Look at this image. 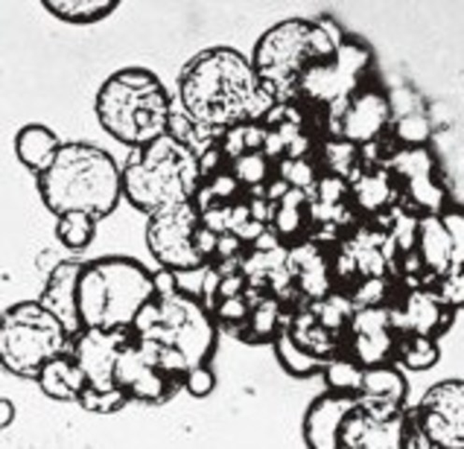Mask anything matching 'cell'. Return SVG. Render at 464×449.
<instances>
[{"mask_svg": "<svg viewBox=\"0 0 464 449\" xmlns=\"http://www.w3.org/2000/svg\"><path fill=\"white\" fill-rule=\"evenodd\" d=\"M412 190L416 198L427 206L436 207L441 199V193L429 182L426 176L415 177L412 183Z\"/></svg>", "mask_w": 464, "mask_h": 449, "instance_id": "obj_25", "label": "cell"}, {"mask_svg": "<svg viewBox=\"0 0 464 449\" xmlns=\"http://www.w3.org/2000/svg\"><path fill=\"white\" fill-rule=\"evenodd\" d=\"M425 228L427 257L430 262L443 268L445 265L448 252H450V239L436 220H427Z\"/></svg>", "mask_w": 464, "mask_h": 449, "instance_id": "obj_19", "label": "cell"}, {"mask_svg": "<svg viewBox=\"0 0 464 449\" xmlns=\"http://www.w3.org/2000/svg\"><path fill=\"white\" fill-rule=\"evenodd\" d=\"M41 4L50 17L74 26L103 22L121 6V2L117 0H46Z\"/></svg>", "mask_w": 464, "mask_h": 449, "instance_id": "obj_13", "label": "cell"}, {"mask_svg": "<svg viewBox=\"0 0 464 449\" xmlns=\"http://www.w3.org/2000/svg\"><path fill=\"white\" fill-rule=\"evenodd\" d=\"M269 210L270 208H267L264 202L261 201V199L254 201L251 208H249L250 214L253 215L254 219L259 222L263 221L264 219H266L269 217Z\"/></svg>", "mask_w": 464, "mask_h": 449, "instance_id": "obj_46", "label": "cell"}, {"mask_svg": "<svg viewBox=\"0 0 464 449\" xmlns=\"http://www.w3.org/2000/svg\"><path fill=\"white\" fill-rule=\"evenodd\" d=\"M341 401L334 396H324L309 411L305 435L313 448H334L343 412L347 410Z\"/></svg>", "mask_w": 464, "mask_h": 449, "instance_id": "obj_14", "label": "cell"}, {"mask_svg": "<svg viewBox=\"0 0 464 449\" xmlns=\"http://www.w3.org/2000/svg\"><path fill=\"white\" fill-rule=\"evenodd\" d=\"M448 228L452 230L453 235H455V237L457 238L458 243L463 246V221L461 217H448L447 220H445Z\"/></svg>", "mask_w": 464, "mask_h": 449, "instance_id": "obj_44", "label": "cell"}, {"mask_svg": "<svg viewBox=\"0 0 464 449\" xmlns=\"http://www.w3.org/2000/svg\"><path fill=\"white\" fill-rule=\"evenodd\" d=\"M36 381L46 396L60 401H78L88 386L85 374L70 351L46 362Z\"/></svg>", "mask_w": 464, "mask_h": 449, "instance_id": "obj_12", "label": "cell"}, {"mask_svg": "<svg viewBox=\"0 0 464 449\" xmlns=\"http://www.w3.org/2000/svg\"><path fill=\"white\" fill-rule=\"evenodd\" d=\"M263 231V226H262L261 222L256 221V220H254V221H249L248 220V222L236 228L232 232H234L241 239V241H243L256 240Z\"/></svg>", "mask_w": 464, "mask_h": 449, "instance_id": "obj_34", "label": "cell"}, {"mask_svg": "<svg viewBox=\"0 0 464 449\" xmlns=\"http://www.w3.org/2000/svg\"><path fill=\"white\" fill-rule=\"evenodd\" d=\"M429 128L426 120L421 117H409L400 123L399 132L409 141H421L426 137Z\"/></svg>", "mask_w": 464, "mask_h": 449, "instance_id": "obj_26", "label": "cell"}, {"mask_svg": "<svg viewBox=\"0 0 464 449\" xmlns=\"http://www.w3.org/2000/svg\"><path fill=\"white\" fill-rule=\"evenodd\" d=\"M35 180L41 203L54 217L80 211L101 222L124 199L122 165L108 150L88 141H64L48 169Z\"/></svg>", "mask_w": 464, "mask_h": 449, "instance_id": "obj_2", "label": "cell"}, {"mask_svg": "<svg viewBox=\"0 0 464 449\" xmlns=\"http://www.w3.org/2000/svg\"><path fill=\"white\" fill-rule=\"evenodd\" d=\"M265 133L256 127H245V134H243V140H245V147L254 148L259 146V144L265 140Z\"/></svg>", "mask_w": 464, "mask_h": 449, "instance_id": "obj_38", "label": "cell"}, {"mask_svg": "<svg viewBox=\"0 0 464 449\" xmlns=\"http://www.w3.org/2000/svg\"><path fill=\"white\" fill-rule=\"evenodd\" d=\"M276 352L283 365L295 375H307L321 368V361L301 350L288 335L279 338Z\"/></svg>", "mask_w": 464, "mask_h": 449, "instance_id": "obj_17", "label": "cell"}, {"mask_svg": "<svg viewBox=\"0 0 464 449\" xmlns=\"http://www.w3.org/2000/svg\"><path fill=\"white\" fill-rule=\"evenodd\" d=\"M243 286V278L237 274L222 277L219 283V292H217V301L219 299L239 296L241 290H242Z\"/></svg>", "mask_w": 464, "mask_h": 449, "instance_id": "obj_30", "label": "cell"}, {"mask_svg": "<svg viewBox=\"0 0 464 449\" xmlns=\"http://www.w3.org/2000/svg\"><path fill=\"white\" fill-rule=\"evenodd\" d=\"M14 406L7 399H2L0 401V426L1 429L9 427L14 419Z\"/></svg>", "mask_w": 464, "mask_h": 449, "instance_id": "obj_39", "label": "cell"}, {"mask_svg": "<svg viewBox=\"0 0 464 449\" xmlns=\"http://www.w3.org/2000/svg\"><path fill=\"white\" fill-rule=\"evenodd\" d=\"M386 114L384 102L376 96L364 97L348 115L347 133L350 137L367 139L376 132Z\"/></svg>", "mask_w": 464, "mask_h": 449, "instance_id": "obj_16", "label": "cell"}, {"mask_svg": "<svg viewBox=\"0 0 464 449\" xmlns=\"http://www.w3.org/2000/svg\"><path fill=\"white\" fill-rule=\"evenodd\" d=\"M287 178L296 186H308L312 181V170L303 161L292 163Z\"/></svg>", "mask_w": 464, "mask_h": 449, "instance_id": "obj_31", "label": "cell"}, {"mask_svg": "<svg viewBox=\"0 0 464 449\" xmlns=\"http://www.w3.org/2000/svg\"><path fill=\"white\" fill-rule=\"evenodd\" d=\"M279 134L284 143H291L298 137V128L295 123H285L280 128Z\"/></svg>", "mask_w": 464, "mask_h": 449, "instance_id": "obj_45", "label": "cell"}, {"mask_svg": "<svg viewBox=\"0 0 464 449\" xmlns=\"http://www.w3.org/2000/svg\"><path fill=\"white\" fill-rule=\"evenodd\" d=\"M174 94L153 70L125 66L110 73L97 89L94 111L104 132L135 149L168 132Z\"/></svg>", "mask_w": 464, "mask_h": 449, "instance_id": "obj_3", "label": "cell"}, {"mask_svg": "<svg viewBox=\"0 0 464 449\" xmlns=\"http://www.w3.org/2000/svg\"><path fill=\"white\" fill-rule=\"evenodd\" d=\"M352 152V147L347 144H339V146H332L330 147V154L336 163L338 169L342 170L347 164V159Z\"/></svg>", "mask_w": 464, "mask_h": 449, "instance_id": "obj_37", "label": "cell"}, {"mask_svg": "<svg viewBox=\"0 0 464 449\" xmlns=\"http://www.w3.org/2000/svg\"><path fill=\"white\" fill-rule=\"evenodd\" d=\"M307 147V141L303 137L298 136L292 143H290V156L297 157L305 151Z\"/></svg>", "mask_w": 464, "mask_h": 449, "instance_id": "obj_47", "label": "cell"}, {"mask_svg": "<svg viewBox=\"0 0 464 449\" xmlns=\"http://www.w3.org/2000/svg\"><path fill=\"white\" fill-rule=\"evenodd\" d=\"M201 182L198 157L169 133L131 149L122 164L124 199L146 217L192 201Z\"/></svg>", "mask_w": 464, "mask_h": 449, "instance_id": "obj_5", "label": "cell"}, {"mask_svg": "<svg viewBox=\"0 0 464 449\" xmlns=\"http://www.w3.org/2000/svg\"><path fill=\"white\" fill-rule=\"evenodd\" d=\"M288 191V186L287 183L285 182H277L274 183L271 186L269 190V198L272 199H275L278 198H283L285 196V194Z\"/></svg>", "mask_w": 464, "mask_h": 449, "instance_id": "obj_48", "label": "cell"}, {"mask_svg": "<svg viewBox=\"0 0 464 449\" xmlns=\"http://www.w3.org/2000/svg\"><path fill=\"white\" fill-rule=\"evenodd\" d=\"M334 307H329L324 312V321L330 326L337 325L339 323V315H338L337 307L336 308H334Z\"/></svg>", "mask_w": 464, "mask_h": 449, "instance_id": "obj_49", "label": "cell"}, {"mask_svg": "<svg viewBox=\"0 0 464 449\" xmlns=\"http://www.w3.org/2000/svg\"><path fill=\"white\" fill-rule=\"evenodd\" d=\"M361 199L368 207L381 203L387 195V188L382 179L364 180L361 183Z\"/></svg>", "mask_w": 464, "mask_h": 449, "instance_id": "obj_24", "label": "cell"}, {"mask_svg": "<svg viewBox=\"0 0 464 449\" xmlns=\"http://www.w3.org/2000/svg\"><path fill=\"white\" fill-rule=\"evenodd\" d=\"M277 224L283 232H291L297 228L299 224V214L296 208L283 207L277 215Z\"/></svg>", "mask_w": 464, "mask_h": 449, "instance_id": "obj_32", "label": "cell"}, {"mask_svg": "<svg viewBox=\"0 0 464 449\" xmlns=\"http://www.w3.org/2000/svg\"><path fill=\"white\" fill-rule=\"evenodd\" d=\"M304 199V193L299 188L288 190L283 197V207L297 208L299 204Z\"/></svg>", "mask_w": 464, "mask_h": 449, "instance_id": "obj_41", "label": "cell"}, {"mask_svg": "<svg viewBox=\"0 0 464 449\" xmlns=\"http://www.w3.org/2000/svg\"><path fill=\"white\" fill-rule=\"evenodd\" d=\"M393 104L395 105L396 109L400 112H407L412 105V99L407 92L398 91L397 93L393 96Z\"/></svg>", "mask_w": 464, "mask_h": 449, "instance_id": "obj_42", "label": "cell"}, {"mask_svg": "<svg viewBox=\"0 0 464 449\" xmlns=\"http://www.w3.org/2000/svg\"><path fill=\"white\" fill-rule=\"evenodd\" d=\"M154 296L152 272L127 256L83 261L78 281L79 317L83 329H132L144 304Z\"/></svg>", "mask_w": 464, "mask_h": 449, "instance_id": "obj_4", "label": "cell"}, {"mask_svg": "<svg viewBox=\"0 0 464 449\" xmlns=\"http://www.w3.org/2000/svg\"><path fill=\"white\" fill-rule=\"evenodd\" d=\"M264 143L267 154L271 156L279 153L285 144L278 133L269 134L267 137H265Z\"/></svg>", "mask_w": 464, "mask_h": 449, "instance_id": "obj_40", "label": "cell"}, {"mask_svg": "<svg viewBox=\"0 0 464 449\" xmlns=\"http://www.w3.org/2000/svg\"><path fill=\"white\" fill-rule=\"evenodd\" d=\"M380 290H381V283L377 282V281H374V282L369 283L368 287H366L361 294V297L363 299L372 298V297L376 296Z\"/></svg>", "mask_w": 464, "mask_h": 449, "instance_id": "obj_50", "label": "cell"}, {"mask_svg": "<svg viewBox=\"0 0 464 449\" xmlns=\"http://www.w3.org/2000/svg\"><path fill=\"white\" fill-rule=\"evenodd\" d=\"M54 219L57 240L70 253H80L90 246L99 223L91 214L80 211L64 212Z\"/></svg>", "mask_w": 464, "mask_h": 449, "instance_id": "obj_15", "label": "cell"}, {"mask_svg": "<svg viewBox=\"0 0 464 449\" xmlns=\"http://www.w3.org/2000/svg\"><path fill=\"white\" fill-rule=\"evenodd\" d=\"M312 28L301 21L276 26L261 39L253 65L262 88L272 99L285 98L306 57H326L312 41Z\"/></svg>", "mask_w": 464, "mask_h": 449, "instance_id": "obj_7", "label": "cell"}, {"mask_svg": "<svg viewBox=\"0 0 464 449\" xmlns=\"http://www.w3.org/2000/svg\"><path fill=\"white\" fill-rule=\"evenodd\" d=\"M356 377V375L352 367L341 362L330 365L327 372L329 384L334 388H345L352 385Z\"/></svg>", "mask_w": 464, "mask_h": 449, "instance_id": "obj_27", "label": "cell"}, {"mask_svg": "<svg viewBox=\"0 0 464 449\" xmlns=\"http://www.w3.org/2000/svg\"><path fill=\"white\" fill-rule=\"evenodd\" d=\"M241 239L232 231H226L219 235L217 239L216 250L214 257L220 259L234 257L240 248Z\"/></svg>", "mask_w": 464, "mask_h": 449, "instance_id": "obj_29", "label": "cell"}, {"mask_svg": "<svg viewBox=\"0 0 464 449\" xmlns=\"http://www.w3.org/2000/svg\"><path fill=\"white\" fill-rule=\"evenodd\" d=\"M274 321V309L267 307L258 312L256 316V329L259 332L271 330Z\"/></svg>", "mask_w": 464, "mask_h": 449, "instance_id": "obj_36", "label": "cell"}, {"mask_svg": "<svg viewBox=\"0 0 464 449\" xmlns=\"http://www.w3.org/2000/svg\"><path fill=\"white\" fill-rule=\"evenodd\" d=\"M234 164L230 165V172L239 182L258 185L265 175V163L258 154H246L236 157Z\"/></svg>", "mask_w": 464, "mask_h": 449, "instance_id": "obj_21", "label": "cell"}, {"mask_svg": "<svg viewBox=\"0 0 464 449\" xmlns=\"http://www.w3.org/2000/svg\"><path fill=\"white\" fill-rule=\"evenodd\" d=\"M398 162L405 172L410 173L415 177L425 176L430 167L428 157L423 152H415L409 156L400 157Z\"/></svg>", "mask_w": 464, "mask_h": 449, "instance_id": "obj_28", "label": "cell"}, {"mask_svg": "<svg viewBox=\"0 0 464 449\" xmlns=\"http://www.w3.org/2000/svg\"><path fill=\"white\" fill-rule=\"evenodd\" d=\"M384 321L385 316L383 312H371L361 316L359 324L364 332L374 335L379 332L380 327Z\"/></svg>", "mask_w": 464, "mask_h": 449, "instance_id": "obj_33", "label": "cell"}, {"mask_svg": "<svg viewBox=\"0 0 464 449\" xmlns=\"http://www.w3.org/2000/svg\"><path fill=\"white\" fill-rule=\"evenodd\" d=\"M256 248L264 251L270 252L277 248V241L274 236L264 231L256 239Z\"/></svg>", "mask_w": 464, "mask_h": 449, "instance_id": "obj_43", "label": "cell"}, {"mask_svg": "<svg viewBox=\"0 0 464 449\" xmlns=\"http://www.w3.org/2000/svg\"><path fill=\"white\" fill-rule=\"evenodd\" d=\"M246 315V306L240 296L219 299L212 312V316L226 323L237 322Z\"/></svg>", "mask_w": 464, "mask_h": 449, "instance_id": "obj_22", "label": "cell"}, {"mask_svg": "<svg viewBox=\"0 0 464 449\" xmlns=\"http://www.w3.org/2000/svg\"><path fill=\"white\" fill-rule=\"evenodd\" d=\"M343 186L340 181L332 179L324 180L321 183V197L325 203L330 204L336 201L342 191Z\"/></svg>", "mask_w": 464, "mask_h": 449, "instance_id": "obj_35", "label": "cell"}, {"mask_svg": "<svg viewBox=\"0 0 464 449\" xmlns=\"http://www.w3.org/2000/svg\"><path fill=\"white\" fill-rule=\"evenodd\" d=\"M83 259L65 257L44 277L38 301L64 326L70 338L83 330L79 317L78 281Z\"/></svg>", "mask_w": 464, "mask_h": 449, "instance_id": "obj_10", "label": "cell"}, {"mask_svg": "<svg viewBox=\"0 0 464 449\" xmlns=\"http://www.w3.org/2000/svg\"><path fill=\"white\" fill-rule=\"evenodd\" d=\"M64 141L56 130L41 122L23 125L15 133L13 150L18 162L34 177L52 164Z\"/></svg>", "mask_w": 464, "mask_h": 449, "instance_id": "obj_11", "label": "cell"}, {"mask_svg": "<svg viewBox=\"0 0 464 449\" xmlns=\"http://www.w3.org/2000/svg\"><path fill=\"white\" fill-rule=\"evenodd\" d=\"M70 336L52 312L36 301L8 307L0 321V355L4 368L36 380L43 365L70 351Z\"/></svg>", "mask_w": 464, "mask_h": 449, "instance_id": "obj_6", "label": "cell"}, {"mask_svg": "<svg viewBox=\"0 0 464 449\" xmlns=\"http://www.w3.org/2000/svg\"><path fill=\"white\" fill-rule=\"evenodd\" d=\"M154 296H168L180 290L177 272L165 267L152 272Z\"/></svg>", "mask_w": 464, "mask_h": 449, "instance_id": "obj_23", "label": "cell"}, {"mask_svg": "<svg viewBox=\"0 0 464 449\" xmlns=\"http://www.w3.org/2000/svg\"><path fill=\"white\" fill-rule=\"evenodd\" d=\"M172 94L185 114L220 133L268 112L274 102L252 63L228 46L205 47L188 57Z\"/></svg>", "mask_w": 464, "mask_h": 449, "instance_id": "obj_1", "label": "cell"}, {"mask_svg": "<svg viewBox=\"0 0 464 449\" xmlns=\"http://www.w3.org/2000/svg\"><path fill=\"white\" fill-rule=\"evenodd\" d=\"M128 401L127 394L120 388L101 392L88 386L81 394L78 403L92 413L110 414L120 410Z\"/></svg>", "mask_w": 464, "mask_h": 449, "instance_id": "obj_18", "label": "cell"}, {"mask_svg": "<svg viewBox=\"0 0 464 449\" xmlns=\"http://www.w3.org/2000/svg\"><path fill=\"white\" fill-rule=\"evenodd\" d=\"M146 217V246L159 267L179 274L208 265L196 248L195 233L201 220L192 201L165 207Z\"/></svg>", "mask_w": 464, "mask_h": 449, "instance_id": "obj_8", "label": "cell"}, {"mask_svg": "<svg viewBox=\"0 0 464 449\" xmlns=\"http://www.w3.org/2000/svg\"><path fill=\"white\" fill-rule=\"evenodd\" d=\"M133 335L132 329L114 332L83 329L70 339V354L85 374L89 387L101 392L117 388L115 363Z\"/></svg>", "mask_w": 464, "mask_h": 449, "instance_id": "obj_9", "label": "cell"}, {"mask_svg": "<svg viewBox=\"0 0 464 449\" xmlns=\"http://www.w3.org/2000/svg\"><path fill=\"white\" fill-rule=\"evenodd\" d=\"M183 386L190 395L204 398L216 387V375L206 364L196 365L188 370L183 378Z\"/></svg>", "mask_w": 464, "mask_h": 449, "instance_id": "obj_20", "label": "cell"}]
</instances>
